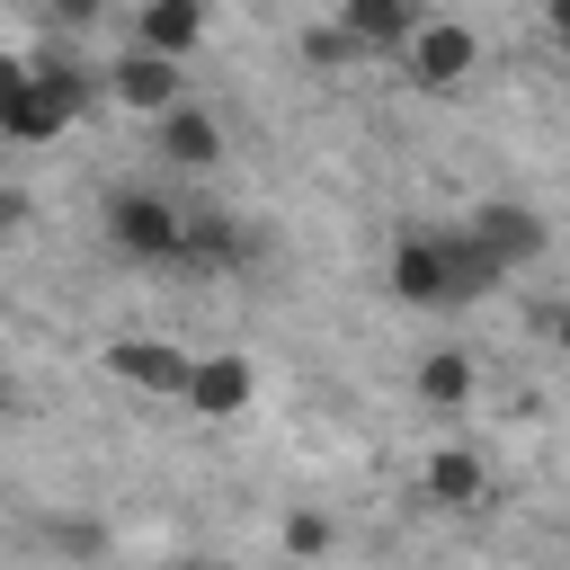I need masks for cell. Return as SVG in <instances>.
I'll use <instances>...</instances> for the list:
<instances>
[{
	"instance_id": "cell-16",
	"label": "cell",
	"mask_w": 570,
	"mask_h": 570,
	"mask_svg": "<svg viewBox=\"0 0 570 570\" xmlns=\"http://www.w3.org/2000/svg\"><path fill=\"white\" fill-rule=\"evenodd\" d=\"M303 62H312V71H347V62H365V53H356L347 27H312V36H303Z\"/></svg>"
},
{
	"instance_id": "cell-11",
	"label": "cell",
	"mask_w": 570,
	"mask_h": 570,
	"mask_svg": "<svg viewBox=\"0 0 570 570\" xmlns=\"http://www.w3.org/2000/svg\"><path fill=\"white\" fill-rule=\"evenodd\" d=\"M160 151H169L178 169H214V160H223V125H214L205 107H160Z\"/></svg>"
},
{
	"instance_id": "cell-2",
	"label": "cell",
	"mask_w": 570,
	"mask_h": 570,
	"mask_svg": "<svg viewBox=\"0 0 570 570\" xmlns=\"http://www.w3.org/2000/svg\"><path fill=\"white\" fill-rule=\"evenodd\" d=\"M107 240L125 258H178V205L151 187H116L107 196Z\"/></svg>"
},
{
	"instance_id": "cell-10",
	"label": "cell",
	"mask_w": 570,
	"mask_h": 570,
	"mask_svg": "<svg viewBox=\"0 0 570 570\" xmlns=\"http://www.w3.org/2000/svg\"><path fill=\"white\" fill-rule=\"evenodd\" d=\"M338 27L356 36V53H383V45H410L419 0H338Z\"/></svg>"
},
{
	"instance_id": "cell-22",
	"label": "cell",
	"mask_w": 570,
	"mask_h": 570,
	"mask_svg": "<svg viewBox=\"0 0 570 570\" xmlns=\"http://www.w3.org/2000/svg\"><path fill=\"white\" fill-rule=\"evenodd\" d=\"M187 570H205V561H187Z\"/></svg>"
},
{
	"instance_id": "cell-13",
	"label": "cell",
	"mask_w": 570,
	"mask_h": 570,
	"mask_svg": "<svg viewBox=\"0 0 570 570\" xmlns=\"http://www.w3.org/2000/svg\"><path fill=\"white\" fill-rule=\"evenodd\" d=\"M392 294H401V303H445V258H436L428 232H410V240L392 249Z\"/></svg>"
},
{
	"instance_id": "cell-5",
	"label": "cell",
	"mask_w": 570,
	"mask_h": 570,
	"mask_svg": "<svg viewBox=\"0 0 570 570\" xmlns=\"http://www.w3.org/2000/svg\"><path fill=\"white\" fill-rule=\"evenodd\" d=\"M107 98H116V107H134V116H160V107H178V62L134 45V53L107 71Z\"/></svg>"
},
{
	"instance_id": "cell-8",
	"label": "cell",
	"mask_w": 570,
	"mask_h": 570,
	"mask_svg": "<svg viewBox=\"0 0 570 570\" xmlns=\"http://www.w3.org/2000/svg\"><path fill=\"white\" fill-rule=\"evenodd\" d=\"M436 258H445V303H481L490 285H508V267L472 232H436Z\"/></svg>"
},
{
	"instance_id": "cell-3",
	"label": "cell",
	"mask_w": 570,
	"mask_h": 570,
	"mask_svg": "<svg viewBox=\"0 0 570 570\" xmlns=\"http://www.w3.org/2000/svg\"><path fill=\"white\" fill-rule=\"evenodd\" d=\"M472 62H481V36L472 27H454V18H419L410 27V80L419 89H454Z\"/></svg>"
},
{
	"instance_id": "cell-19",
	"label": "cell",
	"mask_w": 570,
	"mask_h": 570,
	"mask_svg": "<svg viewBox=\"0 0 570 570\" xmlns=\"http://www.w3.org/2000/svg\"><path fill=\"white\" fill-rule=\"evenodd\" d=\"M98 9H107V0H53V18H62V27H89Z\"/></svg>"
},
{
	"instance_id": "cell-7",
	"label": "cell",
	"mask_w": 570,
	"mask_h": 570,
	"mask_svg": "<svg viewBox=\"0 0 570 570\" xmlns=\"http://www.w3.org/2000/svg\"><path fill=\"white\" fill-rule=\"evenodd\" d=\"M178 401H196L205 419H232V410H249V365L240 356H187Z\"/></svg>"
},
{
	"instance_id": "cell-21",
	"label": "cell",
	"mask_w": 570,
	"mask_h": 570,
	"mask_svg": "<svg viewBox=\"0 0 570 570\" xmlns=\"http://www.w3.org/2000/svg\"><path fill=\"white\" fill-rule=\"evenodd\" d=\"M0 410H9V383H0Z\"/></svg>"
},
{
	"instance_id": "cell-14",
	"label": "cell",
	"mask_w": 570,
	"mask_h": 570,
	"mask_svg": "<svg viewBox=\"0 0 570 570\" xmlns=\"http://www.w3.org/2000/svg\"><path fill=\"white\" fill-rule=\"evenodd\" d=\"M419 490H428L436 508H472V499H481V454H463V445H445V454H428V472H419Z\"/></svg>"
},
{
	"instance_id": "cell-15",
	"label": "cell",
	"mask_w": 570,
	"mask_h": 570,
	"mask_svg": "<svg viewBox=\"0 0 570 570\" xmlns=\"http://www.w3.org/2000/svg\"><path fill=\"white\" fill-rule=\"evenodd\" d=\"M419 401H436V410L472 401V365H463V356H428V365H419Z\"/></svg>"
},
{
	"instance_id": "cell-18",
	"label": "cell",
	"mask_w": 570,
	"mask_h": 570,
	"mask_svg": "<svg viewBox=\"0 0 570 570\" xmlns=\"http://www.w3.org/2000/svg\"><path fill=\"white\" fill-rule=\"evenodd\" d=\"M18 223H27V196H18V187H0V249L18 240Z\"/></svg>"
},
{
	"instance_id": "cell-12",
	"label": "cell",
	"mask_w": 570,
	"mask_h": 570,
	"mask_svg": "<svg viewBox=\"0 0 570 570\" xmlns=\"http://www.w3.org/2000/svg\"><path fill=\"white\" fill-rule=\"evenodd\" d=\"M178 258H205V267H240V232H232L214 205H178Z\"/></svg>"
},
{
	"instance_id": "cell-4",
	"label": "cell",
	"mask_w": 570,
	"mask_h": 570,
	"mask_svg": "<svg viewBox=\"0 0 570 570\" xmlns=\"http://www.w3.org/2000/svg\"><path fill=\"white\" fill-rule=\"evenodd\" d=\"M463 232H472V240H481V249H490L499 267H525V258H543V240H552L534 205H481V214H472Z\"/></svg>"
},
{
	"instance_id": "cell-6",
	"label": "cell",
	"mask_w": 570,
	"mask_h": 570,
	"mask_svg": "<svg viewBox=\"0 0 570 570\" xmlns=\"http://www.w3.org/2000/svg\"><path fill=\"white\" fill-rule=\"evenodd\" d=\"M107 374L134 383V392H178V383H187V356H178L169 338H116V347H107Z\"/></svg>"
},
{
	"instance_id": "cell-1",
	"label": "cell",
	"mask_w": 570,
	"mask_h": 570,
	"mask_svg": "<svg viewBox=\"0 0 570 570\" xmlns=\"http://www.w3.org/2000/svg\"><path fill=\"white\" fill-rule=\"evenodd\" d=\"M89 107V80L71 62H27V80L0 98V142H53Z\"/></svg>"
},
{
	"instance_id": "cell-20",
	"label": "cell",
	"mask_w": 570,
	"mask_h": 570,
	"mask_svg": "<svg viewBox=\"0 0 570 570\" xmlns=\"http://www.w3.org/2000/svg\"><path fill=\"white\" fill-rule=\"evenodd\" d=\"M18 80H27V62H9V53H0V98H9Z\"/></svg>"
},
{
	"instance_id": "cell-9",
	"label": "cell",
	"mask_w": 570,
	"mask_h": 570,
	"mask_svg": "<svg viewBox=\"0 0 570 570\" xmlns=\"http://www.w3.org/2000/svg\"><path fill=\"white\" fill-rule=\"evenodd\" d=\"M196 36H205V0H142V27H134V45L142 53H196Z\"/></svg>"
},
{
	"instance_id": "cell-17",
	"label": "cell",
	"mask_w": 570,
	"mask_h": 570,
	"mask_svg": "<svg viewBox=\"0 0 570 570\" xmlns=\"http://www.w3.org/2000/svg\"><path fill=\"white\" fill-rule=\"evenodd\" d=\"M285 543H294V552H330V517H312V508L285 517Z\"/></svg>"
}]
</instances>
